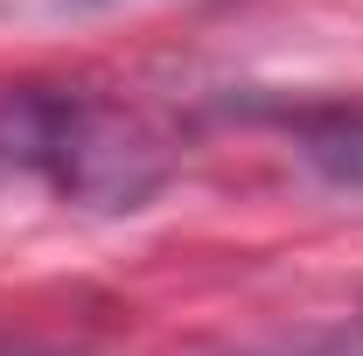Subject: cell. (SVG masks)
I'll list each match as a JSON object with an SVG mask.
<instances>
[{
	"label": "cell",
	"instance_id": "1",
	"mask_svg": "<svg viewBox=\"0 0 363 356\" xmlns=\"http://www.w3.org/2000/svg\"><path fill=\"white\" fill-rule=\"evenodd\" d=\"M0 175L119 217L154 203L168 182V147L140 112L84 84H0Z\"/></svg>",
	"mask_w": 363,
	"mask_h": 356
},
{
	"label": "cell",
	"instance_id": "3",
	"mask_svg": "<svg viewBox=\"0 0 363 356\" xmlns=\"http://www.w3.org/2000/svg\"><path fill=\"white\" fill-rule=\"evenodd\" d=\"M224 356H363V314L357 321H328V328H301V335H266Z\"/></svg>",
	"mask_w": 363,
	"mask_h": 356
},
{
	"label": "cell",
	"instance_id": "4",
	"mask_svg": "<svg viewBox=\"0 0 363 356\" xmlns=\"http://www.w3.org/2000/svg\"><path fill=\"white\" fill-rule=\"evenodd\" d=\"M63 7H98V0H63Z\"/></svg>",
	"mask_w": 363,
	"mask_h": 356
},
{
	"label": "cell",
	"instance_id": "2",
	"mask_svg": "<svg viewBox=\"0 0 363 356\" xmlns=\"http://www.w3.org/2000/svg\"><path fill=\"white\" fill-rule=\"evenodd\" d=\"M294 154L328 175L335 189H363V105H321V112H286Z\"/></svg>",
	"mask_w": 363,
	"mask_h": 356
}]
</instances>
